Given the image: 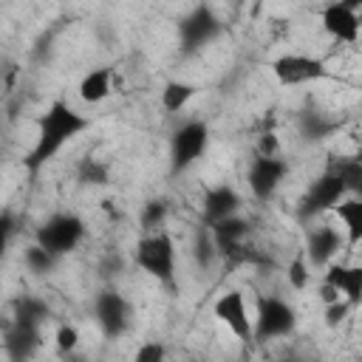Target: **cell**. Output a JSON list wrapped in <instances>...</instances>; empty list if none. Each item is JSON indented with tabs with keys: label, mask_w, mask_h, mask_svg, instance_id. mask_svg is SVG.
Instances as JSON below:
<instances>
[{
	"label": "cell",
	"mask_w": 362,
	"mask_h": 362,
	"mask_svg": "<svg viewBox=\"0 0 362 362\" xmlns=\"http://www.w3.org/2000/svg\"><path fill=\"white\" fill-rule=\"evenodd\" d=\"M297 328V311L291 303L274 294H260L255 303V317H252V337L255 342H272L291 337Z\"/></svg>",
	"instance_id": "3"
},
{
	"label": "cell",
	"mask_w": 362,
	"mask_h": 362,
	"mask_svg": "<svg viewBox=\"0 0 362 362\" xmlns=\"http://www.w3.org/2000/svg\"><path fill=\"white\" fill-rule=\"evenodd\" d=\"M320 23H322V31L331 40H337V42L354 45L359 40V11L356 8H348L339 0H331L320 11Z\"/></svg>",
	"instance_id": "13"
},
{
	"label": "cell",
	"mask_w": 362,
	"mask_h": 362,
	"mask_svg": "<svg viewBox=\"0 0 362 362\" xmlns=\"http://www.w3.org/2000/svg\"><path fill=\"white\" fill-rule=\"evenodd\" d=\"M351 308H354V305H351L345 297H339V300H334V303H325V325H328V328L342 325L345 317L351 314Z\"/></svg>",
	"instance_id": "29"
},
{
	"label": "cell",
	"mask_w": 362,
	"mask_h": 362,
	"mask_svg": "<svg viewBox=\"0 0 362 362\" xmlns=\"http://www.w3.org/2000/svg\"><path fill=\"white\" fill-rule=\"evenodd\" d=\"M209 147V124L201 119H189L178 124L170 136V173H187Z\"/></svg>",
	"instance_id": "6"
},
{
	"label": "cell",
	"mask_w": 362,
	"mask_h": 362,
	"mask_svg": "<svg viewBox=\"0 0 362 362\" xmlns=\"http://www.w3.org/2000/svg\"><path fill=\"white\" fill-rule=\"evenodd\" d=\"M345 195H348V192H345V187H342L339 175H337L331 167H325V170H322V173L308 184L305 195L300 198V204H297V218H300L303 223L317 221L320 215L331 212V209H334V204H337L339 198H345Z\"/></svg>",
	"instance_id": "7"
},
{
	"label": "cell",
	"mask_w": 362,
	"mask_h": 362,
	"mask_svg": "<svg viewBox=\"0 0 362 362\" xmlns=\"http://www.w3.org/2000/svg\"><path fill=\"white\" fill-rule=\"evenodd\" d=\"M337 127H339L337 122L325 119V116L317 113V110H303V113H300V133H303L305 141H320V139L331 136Z\"/></svg>",
	"instance_id": "23"
},
{
	"label": "cell",
	"mask_w": 362,
	"mask_h": 362,
	"mask_svg": "<svg viewBox=\"0 0 362 362\" xmlns=\"http://www.w3.org/2000/svg\"><path fill=\"white\" fill-rule=\"evenodd\" d=\"M339 223H342V235H345V243L351 249H356L362 243V198L359 195H345L334 204L331 209Z\"/></svg>",
	"instance_id": "17"
},
{
	"label": "cell",
	"mask_w": 362,
	"mask_h": 362,
	"mask_svg": "<svg viewBox=\"0 0 362 362\" xmlns=\"http://www.w3.org/2000/svg\"><path fill=\"white\" fill-rule=\"evenodd\" d=\"M54 345H57L59 354H74L76 345H79V331H76V325H68V322L59 325L57 334H54Z\"/></svg>",
	"instance_id": "27"
},
{
	"label": "cell",
	"mask_w": 362,
	"mask_h": 362,
	"mask_svg": "<svg viewBox=\"0 0 362 362\" xmlns=\"http://www.w3.org/2000/svg\"><path fill=\"white\" fill-rule=\"evenodd\" d=\"M286 175H288V161L280 158V153L277 156L255 153V158L246 167V184L257 201H272L277 195L280 184L286 181Z\"/></svg>",
	"instance_id": "10"
},
{
	"label": "cell",
	"mask_w": 362,
	"mask_h": 362,
	"mask_svg": "<svg viewBox=\"0 0 362 362\" xmlns=\"http://www.w3.org/2000/svg\"><path fill=\"white\" fill-rule=\"evenodd\" d=\"M42 345V328L40 325H25V322H8L3 337H0V348L11 356V359H28L40 351Z\"/></svg>",
	"instance_id": "14"
},
{
	"label": "cell",
	"mask_w": 362,
	"mask_h": 362,
	"mask_svg": "<svg viewBox=\"0 0 362 362\" xmlns=\"http://www.w3.org/2000/svg\"><path fill=\"white\" fill-rule=\"evenodd\" d=\"M79 181L82 184H90V187H105L110 184V164L107 161H99V158H85L79 164Z\"/></svg>",
	"instance_id": "25"
},
{
	"label": "cell",
	"mask_w": 362,
	"mask_h": 362,
	"mask_svg": "<svg viewBox=\"0 0 362 362\" xmlns=\"http://www.w3.org/2000/svg\"><path fill=\"white\" fill-rule=\"evenodd\" d=\"M325 283H331L354 308L362 303V266L356 263H328L325 266Z\"/></svg>",
	"instance_id": "16"
},
{
	"label": "cell",
	"mask_w": 362,
	"mask_h": 362,
	"mask_svg": "<svg viewBox=\"0 0 362 362\" xmlns=\"http://www.w3.org/2000/svg\"><path fill=\"white\" fill-rule=\"evenodd\" d=\"M339 297H342V294H339L331 283L322 280V286H320V300H322V303H334V300H339Z\"/></svg>",
	"instance_id": "33"
},
{
	"label": "cell",
	"mask_w": 362,
	"mask_h": 362,
	"mask_svg": "<svg viewBox=\"0 0 362 362\" xmlns=\"http://www.w3.org/2000/svg\"><path fill=\"white\" fill-rule=\"evenodd\" d=\"M175 31H178V51H181L184 57H192V54L204 51L212 40L221 37L223 20L215 14L212 6L198 3V6H192V8L178 20Z\"/></svg>",
	"instance_id": "4"
},
{
	"label": "cell",
	"mask_w": 362,
	"mask_h": 362,
	"mask_svg": "<svg viewBox=\"0 0 362 362\" xmlns=\"http://www.w3.org/2000/svg\"><path fill=\"white\" fill-rule=\"evenodd\" d=\"M328 167L339 175V181H342L348 195H362V161L356 156H339Z\"/></svg>",
	"instance_id": "21"
},
{
	"label": "cell",
	"mask_w": 362,
	"mask_h": 362,
	"mask_svg": "<svg viewBox=\"0 0 362 362\" xmlns=\"http://www.w3.org/2000/svg\"><path fill=\"white\" fill-rule=\"evenodd\" d=\"M110 93H113V74H110V68H93V71H88L79 79V88H76V96L85 105H99Z\"/></svg>",
	"instance_id": "18"
},
{
	"label": "cell",
	"mask_w": 362,
	"mask_h": 362,
	"mask_svg": "<svg viewBox=\"0 0 362 362\" xmlns=\"http://www.w3.org/2000/svg\"><path fill=\"white\" fill-rule=\"evenodd\" d=\"M195 96H198V85L184 82V79H170V82H164V88H161V107H164L167 113H178V110H184Z\"/></svg>",
	"instance_id": "19"
},
{
	"label": "cell",
	"mask_w": 362,
	"mask_h": 362,
	"mask_svg": "<svg viewBox=\"0 0 362 362\" xmlns=\"http://www.w3.org/2000/svg\"><path fill=\"white\" fill-rule=\"evenodd\" d=\"M192 260L198 269H212L218 263V249H215V240H212V232L206 223H201L192 238Z\"/></svg>",
	"instance_id": "22"
},
{
	"label": "cell",
	"mask_w": 362,
	"mask_h": 362,
	"mask_svg": "<svg viewBox=\"0 0 362 362\" xmlns=\"http://www.w3.org/2000/svg\"><path fill=\"white\" fill-rule=\"evenodd\" d=\"M167 212H170L167 201H161V198H153V201H147V204L141 206V215H139V221H141V229H144V232L161 229V226H164V221H167Z\"/></svg>",
	"instance_id": "26"
},
{
	"label": "cell",
	"mask_w": 362,
	"mask_h": 362,
	"mask_svg": "<svg viewBox=\"0 0 362 362\" xmlns=\"http://www.w3.org/2000/svg\"><path fill=\"white\" fill-rule=\"evenodd\" d=\"M175 240L164 226L144 232L133 249V266L167 288H175Z\"/></svg>",
	"instance_id": "2"
},
{
	"label": "cell",
	"mask_w": 362,
	"mask_h": 362,
	"mask_svg": "<svg viewBox=\"0 0 362 362\" xmlns=\"http://www.w3.org/2000/svg\"><path fill=\"white\" fill-rule=\"evenodd\" d=\"M240 206H243V198H240V192H238L235 187H229V184H215V187H209V189L204 192L201 218H204V223L209 226V223H215V221H221V218H229V215L240 212Z\"/></svg>",
	"instance_id": "15"
},
{
	"label": "cell",
	"mask_w": 362,
	"mask_h": 362,
	"mask_svg": "<svg viewBox=\"0 0 362 362\" xmlns=\"http://www.w3.org/2000/svg\"><path fill=\"white\" fill-rule=\"evenodd\" d=\"M85 232H88V226L76 212H54L37 226L34 240L62 260L85 240Z\"/></svg>",
	"instance_id": "5"
},
{
	"label": "cell",
	"mask_w": 362,
	"mask_h": 362,
	"mask_svg": "<svg viewBox=\"0 0 362 362\" xmlns=\"http://www.w3.org/2000/svg\"><path fill=\"white\" fill-rule=\"evenodd\" d=\"M272 76L277 79V85L283 88H297V85H308V82H320L328 76V68L322 59L308 57V54H280L269 62Z\"/></svg>",
	"instance_id": "9"
},
{
	"label": "cell",
	"mask_w": 362,
	"mask_h": 362,
	"mask_svg": "<svg viewBox=\"0 0 362 362\" xmlns=\"http://www.w3.org/2000/svg\"><path fill=\"white\" fill-rule=\"evenodd\" d=\"M308 269H311V266H308V260H305L303 255L288 263V269H286V272H288V283H291L297 291H303V288L308 286V274H311Z\"/></svg>",
	"instance_id": "28"
},
{
	"label": "cell",
	"mask_w": 362,
	"mask_h": 362,
	"mask_svg": "<svg viewBox=\"0 0 362 362\" xmlns=\"http://www.w3.org/2000/svg\"><path fill=\"white\" fill-rule=\"evenodd\" d=\"M257 153H263V156H277V153H280L277 136H274V133H263V139H260V144H257Z\"/></svg>",
	"instance_id": "32"
},
{
	"label": "cell",
	"mask_w": 362,
	"mask_h": 362,
	"mask_svg": "<svg viewBox=\"0 0 362 362\" xmlns=\"http://www.w3.org/2000/svg\"><path fill=\"white\" fill-rule=\"evenodd\" d=\"M212 314L218 322H223L235 339L240 342H255L252 337V317H249V305H246V294L240 288H229L223 291L215 303H212Z\"/></svg>",
	"instance_id": "11"
},
{
	"label": "cell",
	"mask_w": 362,
	"mask_h": 362,
	"mask_svg": "<svg viewBox=\"0 0 362 362\" xmlns=\"http://www.w3.org/2000/svg\"><path fill=\"white\" fill-rule=\"evenodd\" d=\"M339 3H345L348 8H356V11H359V6H362V0H339Z\"/></svg>",
	"instance_id": "34"
},
{
	"label": "cell",
	"mask_w": 362,
	"mask_h": 362,
	"mask_svg": "<svg viewBox=\"0 0 362 362\" xmlns=\"http://www.w3.org/2000/svg\"><path fill=\"white\" fill-rule=\"evenodd\" d=\"M342 246H345L342 229L328 226V223L311 226L308 235H305V252H303V257L308 260L311 269H325V266L339 255Z\"/></svg>",
	"instance_id": "12"
},
{
	"label": "cell",
	"mask_w": 362,
	"mask_h": 362,
	"mask_svg": "<svg viewBox=\"0 0 362 362\" xmlns=\"http://www.w3.org/2000/svg\"><path fill=\"white\" fill-rule=\"evenodd\" d=\"M23 263H25V269H28L31 274H51L54 266L59 263V257L51 255L45 246H40V243L34 240L31 246H25V252H23Z\"/></svg>",
	"instance_id": "24"
},
{
	"label": "cell",
	"mask_w": 362,
	"mask_h": 362,
	"mask_svg": "<svg viewBox=\"0 0 362 362\" xmlns=\"http://www.w3.org/2000/svg\"><path fill=\"white\" fill-rule=\"evenodd\" d=\"M167 356L161 342H144L136 348V362H161Z\"/></svg>",
	"instance_id": "31"
},
{
	"label": "cell",
	"mask_w": 362,
	"mask_h": 362,
	"mask_svg": "<svg viewBox=\"0 0 362 362\" xmlns=\"http://www.w3.org/2000/svg\"><path fill=\"white\" fill-rule=\"evenodd\" d=\"M93 320L105 339H119L130 331L133 322V305L130 300L116 288H102L93 297Z\"/></svg>",
	"instance_id": "8"
},
{
	"label": "cell",
	"mask_w": 362,
	"mask_h": 362,
	"mask_svg": "<svg viewBox=\"0 0 362 362\" xmlns=\"http://www.w3.org/2000/svg\"><path fill=\"white\" fill-rule=\"evenodd\" d=\"M14 229H17V221H14V215L11 212H0V260L6 257V249H8V243H11V235H14Z\"/></svg>",
	"instance_id": "30"
},
{
	"label": "cell",
	"mask_w": 362,
	"mask_h": 362,
	"mask_svg": "<svg viewBox=\"0 0 362 362\" xmlns=\"http://www.w3.org/2000/svg\"><path fill=\"white\" fill-rule=\"evenodd\" d=\"M90 127V119L79 110H74L68 102L62 99H54L45 113L37 119V136H34V144L28 150V156L23 158V167L25 173L34 178L48 161H54V156L68 144L74 141L79 133H85Z\"/></svg>",
	"instance_id": "1"
},
{
	"label": "cell",
	"mask_w": 362,
	"mask_h": 362,
	"mask_svg": "<svg viewBox=\"0 0 362 362\" xmlns=\"http://www.w3.org/2000/svg\"><path fill=\"white\" fill-rule=\"evenodd\" d=\"M11 320L14 322H25V325H45L48 320H51V308H48V303L42 300V297H20L17 303H14V314H11Z\"/></svg>",
	"instance_id": "20"
}]
</instances>
